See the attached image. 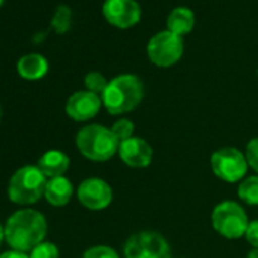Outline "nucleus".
I'll return each mask as SVG.
<instances>
[{
	"label": "nucleus",
	"instance_id": "obj_4",
	"mask_svg": "<svg viewBox=\"0 0 258 258\" xmlns=\"http://www.w3.org/2000/svg\"><path fill=\"white\" fill-rule=\"evenodd\" d=\"M47 178L37 166H25L16 170L8 184V198L19 205L38 202L46 191Z\"/></svg>",
	"mask_w": 258,
	"mask_h": 258
},
{
	"label": "nucleus",
	"instance_id": "obj_6",
	"mask_svg": "<svg viewBox=\"0 0 258 258\" xmlns=\"http://www.w3.org/2000/svg\"><path fill=\"white\" fill-rule=\"evenodd\" d=\"M211 170L213 173L225 182L234 184V182H241L247 173V160L246 155L237 149V148H220L216 152H213L211 160Z\"/></svg>",
	"mask_w": 258,
	"mask_h": 258
},
{
	"label": "nucleus",
	"instance_id": "obj_22",
	"mask_svg": "<svg viewBox=\"0 0 258 258\" xmlns=\"http://www.w3.org/2000/svg\"><path fill=\"white\" fill-rule=\"evenodd\" d=\"M82 258H120V255L117 253L115 249L106 246V244H96L88 247Z\"/></svg>",
	"mask_w": 258,
	"mask_h": 258
},
{
	"label": "nucleus",
	"instance_id": "obj_27",
	"mask_svg": "<svg viewBox=\"0 0 258 258\" xmlns=\"http://www.w3.org/2000/svg\"><path fill=\"white\" fill-rule=\"evenodd\" d=\"M4 238H5V229H4V226H2V225H0V244H2Z\"/></svg>",
	"mask_w": 258,
	"mask_h": 258
},
{
	"label": "nucleus",
	"instance_id": "obj_12",
	"mask_svg": "<svg viewBox=\"0 0 258 258\" xmlns=\"http://www.w3.org/2000/svg\"><path fill=\"white\" fill-rule=\"evenodd\" d=\"M117 154L126 166L134 167V169L148 167L154 158L152 146L146 140L136 137V136L133 139L120 143Z\"/></svg>",
	"mask_w": 258,
	"mask_h": 258
},
{
	"label": "nucleus",
	"instance_id": "obj_5",
	"mask_svg": "<svg viewBox=\"0 0 258 258\" xmlns=\"http://www.w3.org/2000/svg\"><path fill=\"white\" fill-rule=\"evenodd\" d=\"M211 223L219 235L228 240H237L244 237L249 219L240 204L234 201H223L214 207L211 213Z\"/></svg>",
	"mask_w": 258,
	"mask_h": 258
},
{
	"label": "nucleus",
	"instance_id": "obj_20",
	"mask_svg": "<svg viewBox=\"0 0 258 258\" xmlns=\"http://www.w3.org/2000/svg\"><path fill=\"white\" fill-rule=\"evenodd\" d=\"M108 82L109 81H106V78L102 73H99V72H90L84 78V84H85L87 90L94 93V94H99V96L103 94Z\"/></svg>",
	"mask_w": 258,
	"mask_h": 258
},
{
	"label": "nucleus",
	"instance_id": "obj_2",
	"mask_svg": "<svg viewBox=\"0 0 258 258\" xmlns=\"http://www.w3.org/2000/svg\"><path fill=\"white\" fill-rule=\"evenodd\" d=\"M145 85L136 75L124 73L112 78L102 97L105 109L111 115H123L134 111L143 100Z\"/></svg>",
	"mask_w": 258,
	"mask_h": 258
},
{
	"label": "nucleus",
	"instance_id": "obj_19",
	"mask_svg": "<svg viewBox=\"0 0 258 258\" xmlns=\"http://www.w3.org/2000/svg\"><path fill=\"white\" fill-rule=\"evenodd\" d=\"M111 131L114 133V136L118 140V143H123V142H126V140L134 137L136 126H134V123L129 118L121 117L117 121H114V124L111 126Z\"/></svg>",
	"mask_w": 258,
	"mask_h": 258
},
{
	"label": "nucleus",
	"instance_id": "obj_7",
	"mask_svg": "<svg viewBox=\"0 0 258 258\" xmlns=\"http://www.w3.org/2000/svg\"><path fill=\"white\" fill-rule=\"evenodd\" d=\"M124 258H170L167 240L155 231H140L129 237L123 247Z\"/></svg>",
	"mask_w": 258,
	"mask_h": 258
},
{
	"label": "nucleus",
	"instance_id": "obj_23",
	"mask_svg": "<svg viewBox=\"0 0 258 258\" xmlns=\"http://www.w3.org/2000/svg\"><path fill=\"white\" fill-rule=\"evenodd\" d=\"M244 155H246V160H247L249 167L253 169L258 173V137L252 139L247 143L246 151H244Z\"/></svg>",
	"mask_w": 258,
	"mask_h": 258
},
{
	"label": "nucleus",
	"instance_id": "obj_21",
	"mask_svg": "<svg viewBox=\"0 0 258 258\" xmlns=\"http://www.w3.org/2000/svg\"><path fill=\"white\" fill-rule=\"evenodd\" d=\"M29 258H59V249L55 243L43 241L31 250Z\"/></svg>",
	"mask_w": 258,
	"mask_h": 258
},
{
	"label": "nucleus",
	"instance_id": "obj_16",
	"mask_svg": "<svg viewBox=\"0 0 258 258\" xmlns=\"http://www.w3.org/2000/svg\"><path fill=\"white\" fill-rule=\"evenodd\" d=\"M195 23H196L195 13L187 7H178L167 17V31L182 37L193 31Z\"/></svg>",
	"mask_w": 258,
	"mask_h": 258
},
{
	"label": "nucleus",
	"instance_id": "obj_15",
	"mask_svg": "<svg viewBox=\"0 0 258 258\" xmlns=\"http://www.w3.org/2000/svg\"><path fill=\"white\" fill-rule=\"evenodd\" d=\"M73 196V185L66 176L52 178L47 181L44 198L53 207H64L70 202Z\"/></svg>",
	"mask_w": 258,
	"mask_h": 258
},
{
	"label": "nucleus",
	"instance_id": "obj_24",
	"mask_svg": "<svg viewBox=\"0 0 258 258\" xmlns=\"http://www.w3.org/2000/svg\"><path fill=\"white\" fill-rule=\"evenodd\" d=\"M244 238L247 240V243L253 249H258V220L249 222L247 229H246V234H244Z\"/></svg>",
	"mask_w": 258,
	"mask_h": 258
},
{
	"label": "nucleus",
	"instance_id": "obj_25",
	"mask_svg": "<svg viewBox=\"0 0 258 258\" xmlns=\"http://www.w3.org/2000/svg\"><path fill=\"white\" fill-rule=\"evenodd\" d=\"M0 258H29V255H26V252H20V250H8L0 255Z\"/></svg>",
	"mask_w": 258,
	"mask_h": 258
},
{
	"label": "nucleus",
	"instance_id": "obj_9",
	"mask_svg": "<svg viewBox=\"0 0 258 258\" xmlns=\"http://www.w3.org/2000/svg\"><path fill=\"white\" fill-rule=\"evenodd\" d=\"M76 196L87 210L102 211L112 202V188L105 179L87 178L79 184Z\"/></svg>",
	"mask_w": 258,
	"mask_h": 258
},
{
	"label": "nucleus",
	"instance_id": "obj_17",
	"mask_svg": "<svg viewBox=\"0 0 258 258\" xmlns=\"http://www.w3.org/2000/svg\"><path fill=\"white\" fill-rule=\"evenodd\" d=\"M237 195L247 205H258V175L247 176L238 182Z\"/></svg>",
	"mask_w": 258,
	"mask_h": 258
},
{
	"label": "nucleus",
	"instance_id": "obj_8",
	"mask_svg": "<svg viewBox=\"0 0 258 258\" xmlns=\"http://www.w3.org/2000/svg\"><path fill=\"white\" fill-rule=\"evenodd\" d=\"M184 53V41L182 37L170 32L161 31L155 34L148 43V56L152 64L157 67H172L176 64Z\"/></svg>",
	"mask_w": 258,
	"mask_h": 258
},
{
	"label": "nucleus",
	"instance_id": "obj_1",
	"mask_svg": "<svg viewBox=\"0 0 258 258\" xmlns=\"http://www.w3.org/2000/svg\"><path fill=\"white\" fill-rule=\"evenodd\" d=\"M5 240L14 250L31 252L44 241L47 234L46 217L32 208L16 211L5 225Z\"/></svg>",
	"mask_w": 258,
	"mask_h": 258
},
{
	"label": "nucleus",
	"instance_id": "obj_26",
	"mask_svg": "<svg viewBox=\"0 0 258 258\" xmlns=\"http://www.w3.org/2000/svg\"><path fill=\"white\" fill-rule=\"evenodd\" d=\"M246 258H258V249H252V250L247 253Z\"/></svg>",
	"mask_w": 258,
	"mask_h": 258
},
{
	"label": "nucleus",
	"instance_id": "obj_3",
	"mask_svg": "<svg viewBox=\"0 0 258 258\" xmlns=\"http://www.w3.org/2000/svg\"><path fill=\"white\" fill-rule=\"evenodd\" d=\"M76 148L82 157L94 163H105L118 152V140L111 127L103 124H85L76 134Z\"/></svg>",
	"mask_w": 258,
	"mask_h": 258
},
{
	"label": "nucleus",
	"instance_id": "obj_18",
	"mask_svg": "<svg viewBox=\"0 0 258 258\" xmlns=\"http://www.w3.org/2000/svg\"><path fill=\"white\" fill-rule=\"evenodd\" d=\"M72 25V11L69 7L66 5H59L53 14L52 19V28L58 32V34H66L70 29Z\"/></svg>",
	"mask_w": 258,
	"mask_h": 258
},
{
	"label": "nucleus",
	"instance_id": "obj_10",
	"mask_svg": "<svg viewBox=\"0 0 258 258\" xmlns=\"http://www.w3.org/2000/svg\"><path fill=\"white\" fill-rule=\"evenodd\" d=\"M102 13L109 25L120 29L136 26L142 17V8L136 0H105Z\"/></svg>",
	"mask_w": 258,
	"mask_h": 258
},
{
	"label": "nucleus",
	"instance_id": "obj_28",
	"mask_svg": "<svg viewBox=\"0 0 258 258\" xmlns=\"http://www.w3.org/2000/svg\"><path fill=\"white\" fill-rule=\"evenodd\" d=\"M4 2H5V0H0V7H2V5H4Z\"/></svg>",
	"mask_w": 258,
	"mask_h": 258
},
{
	"label": "nucleus",
	"instance_id": "obj_13",
	"mask_svg": "<svg viewBox=\"0 0 258 258\" xmlns=\"http://www.w3.org/2000/svg\"><path fill=\"white\" fill-rule=\"evenodd\" d=\"M37 167L43 172V175L46 178H59L64 176L66 172L70 167V158L61 152V151H47L44 155H41V158L38 160Z\"/></svg>",
	"mask_w": 258,
	"mask_h": 258
},
{
	"label": "nucleus",
	"instance_id": "obj_11",
	"mask_svg": "<svg viewBox=\"0 0 258 258\" xmlns=\"http://www.w3.org/2000/svg\"><path fill=\"white\" fill-rule=\"evenodd\" d=\"M102 97L88 90L73 93L66 103L67 115L75 121H88L96 117L102 108Z\"/></svg>",
	"mask_w": 258,
	"mask_h": 258
},
{
	"label": "nucleus",
	"instance_id": "obj_14",
	"mask_svg": "<svg viewBox=\"0 0 258 258\" xmlns=\"http://www.w3.org/2000/svg\"><path fill=\"white\" fill-rule=\"evenodd\" d=\"M49 70L47 59L40 53H29L19 59L17 72L23 79L28 81H38L46 76Z\"/></svg>",
	"mask_w": 258,
	"mask_h": 258
}]
</instances>
